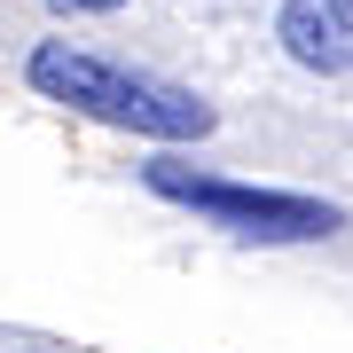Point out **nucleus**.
Listing matches in <instances>:
<instances>
[{
    "mask_svg": "<svg viewBox=\"0 0 353 353\" xmlns=\"http://www.w3.org/2000/svg\"><path fill=\"white\" fill-rule=\"evenodd\" d=\"M32 94L63 102V110L94 118V126H118V134H141V141H204L220 126L212 102H196L189 87L173 79H150V71H126L94 48H71V39H39L32 48Z\"/></svg>",
    "mask_w": 353,
    "mask_h": 353,
    "instance_id": "f257e3e1",
    "label": "nucleus"
},
{
    "mask_svg": "<svg viewBox=\"0 0 353 353\" xmlns=\"http://www.w3.org/2000/svg\"><path fill=\"white\" fill-rule=\"evenodd\" d=\"M141 181H150V196L196 212L204 228H220V236H236V243H314V236H330V228H345V212H338V204H322V196L220 181V173H196L189 157L141 165Z\"/></svg>",
    "mask_w": 353,
    "mask_h": 353,
    "instance_id": "f03ea898",
    "label": "nucleus"
},
{
    "mask_svg": "<svg viewBox=\"0 0 353 353\" xmlns=\"http://www.w3.org/2000/svg\"><path fill=\"white\" fill-rule=\"evenodd\" d=\"M275 39L299 71L345 79L353 71V0H283L275 8Z\"/></svg>",
    "mask_w": 353,
    "mask_h": 353,
    "instance_id": "7ed1b4c3",
    "label": "nucleus"
},
{
    "mask_svg": "<svg viewBox=\"0 0 353 353\" xmlns=\"http://www.w3.org/2000/svg\"><path fill=\"white\" fill-rule=\"evenodd\" d=\"M63 8H79V16H110V8H126V0H63Z\"/></svg>",
    "mask_w": 353,
    "mask_h": 353,
    "instance_id": "20e7f679",
    "label": "nucleus"
}]
</instances>
